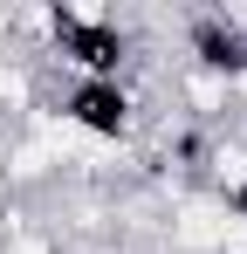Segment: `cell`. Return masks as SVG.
<instances>
[{
	"mask_svg": "<svg viewBox=\"0 0 247 254\" xmlns=\"http://www.w3.org/2000/svg\"><path fill=\"white\" fill-rule=\"evenodd\" d=\"M41 110L62 130L89 137V144H130L137 124H144V89L130 76H117V83H62Z\"/></svg>",
	"mask_w": 247,
	"mask_h": 254,
	"instance_id": "obj_1",
	"label": "cell"
}]
</instances>
